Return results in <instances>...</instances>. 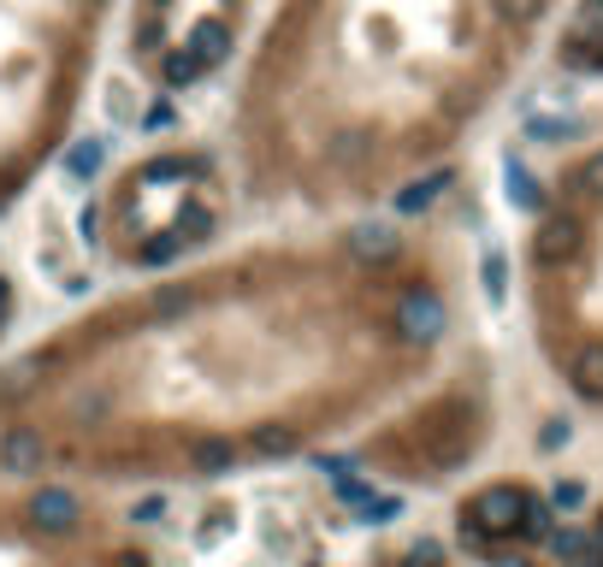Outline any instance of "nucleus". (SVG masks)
Here are the masks:
<instances>
[{"instance_id":"obj_2","label":"nucleus","mask_w":603,"mask_h":567,"mask_svg":"<svg viewBox=\"0 0 603 567\" xmlns=\"http://www.w3.org/2000/svg\"><path fill=\"white\" fill-rule=\"evenodd\" d=\"M557 19L562 0H267L226 113L237 201L378 213L474 143Z\"/></svg>"},{"instance_id":"obj_4","label":"nucleus","mask_w":603,"mask_h":567,"mask_svg":"<svg viewBox=\"0 0 603 567\" xmlns=\"http://www.w3.org/2000/svg\"><path fill=\"white\" fill-rule=\"evenodd\" d=\"M113 19L118 0H0V219L77 136Z\"/></svg>"},{"instance_id":"obj_3","label":"nucleus","mask_w":603,"mask_h":567,"mask_svg":"<svg viewBox=\"0 0 603 567\" xmlns=\"http://www.w3.org/2000/svg\"><path fill=\"white\" fill-rule=\"evenodd\" d=\"M521 296L568 397L603 408V113L580 118L532 178Z\"/></svg>"},{"instance_id":"obj_8","label":"nucleus","mask_w":603,"mask_h":567,"mask_svg":"<svg viewBox=\"0 0 603 567\" xmlns=\"http://www.w3.org/2000/svg\"><path fill=\"white\" fill-rule=\"evenodd\" d=\"M12 314H19V279H12V266L0 261V337H7Z\"/></svg>"},{"instance_id":"obj_6","label":"nucleus","mask_w":603,"mask_h":567,"mask_svg":"<svg viewBox=\"0 0 603 567\" xmlns=\"http://www.w3.org/2000/svg\"><path fill=\"white\" fill-rule=\"evenodd\" d=\"M118 54L148 95L178 101L219 83L254 30V0H118Z\"/></svg>"},{"instance_id":"obj_5","label":"nucleus","mask_w":603,"mask_h":567,"mask_svg":"<svg viewBox=\"0 0 603 567\" xmlns=\"http://www.w3.org/2000/svg\"><path fill=\"white\" fill-rule=\"evenodd\" d=\"M237 201V178L226 148L196 136H166L154 148L125 154L95 183L83 208V243L118 272H166L208 254L226 237Z\"/></svg>"},{"instance_id":"obj_7","label":"nucleus","mask_w":603,"mask_h":567,"mask_svg":"<svg viewBox=\"0 0 603 567\" xmlns=\"http://www.w3.org/2000/svg\"><path fill=\"white\" fill-rule=\"evenodd\" d=\"M557 60L580 77H603V0H574L557 30Z\"/></svg>"},{"instance_id":"obj_1","label":"nucleus","mask_w":603,"mask_h":567,"mask_svg":"<svg viewBox=\"0 0 603 567\" xmlns=\"http://www.w3.org/2000/svg\"><path fill=\"white\" fill-rule=\"evenodd\" d=\"M461 243L433 219H290L90 302L0 367V473L226 479L290 461L456 337Z\"/></svg>"}]
</instances>
